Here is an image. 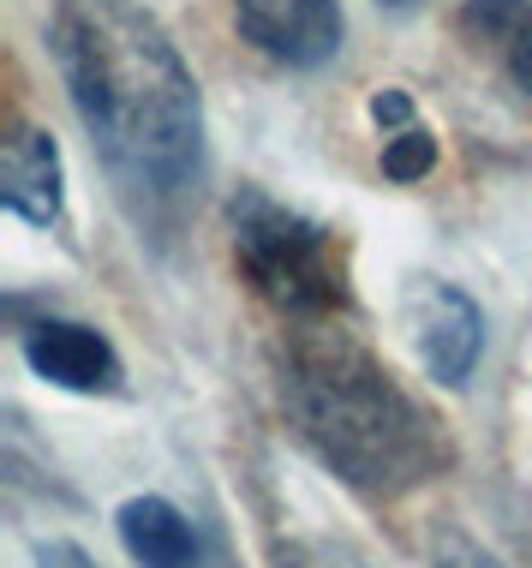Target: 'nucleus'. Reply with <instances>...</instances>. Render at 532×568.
I'll return each mask as SVG.
<instances>
[{
  "label": "nucleus",
  "instance_id": "f257e3e1",
  "mask_svg": "<svg viewBox=\"0 0 532 568\" xmlns=\"http://www.w3.org/2000/svg\"><path fill=\"white\" fill-rule=\"evenodd\" d=\"M49 54L114 192L168 216L204 180V97L139 0H54Z\"/></svg>",
  "mask_w": 532,
  "mask_h": 568
},
{
  "label": "nucleus",
  "instance_id": "f03ea898",
  "mask_svg": "<svg viewBox=\"0 0 532 568\" xmlns=\"http://www.w3.org/2000/svg\"><path fill=\"white\" fill-rule=\"evenodd\" d=\"M282 407L306 449L371 497H401L449 467L443 419H431L389 365L336 324L294 329L282 353Z\"/></svg>",
  "mask_w": 532,
  "mask_h": 568
},
{
  "label": "nucleus",
  "instance_id": "7ed1b4c3",
  "mask_svg": "<svg viewBox=\"0 0 532 568\" xmlns=\"http://www.w3.org/2000/svg\"><path fill=\"white\" fill-rule=\"evenodd\" d=\"M227 227H234V264L294 324H336L347 312V257L341 240L324 222L299 216L294 204L239 186L227 204Z\"/></svg>",
  "mask_w": 532,
  "mask_h": 568
},
{
  "label": "nucleus",
  "instance_id": "20e7f679",
  "mask_svg": "<svg viewBox=\"0 0 532 568\" xmlns=\"http://www.w3.org/2000/svg\"><path fill=\"white\" fill-rule=\"evenodd\" d=\"M407 335H413L419 365L443 389H467L479 353H484V317L479 305L461 294L454 282H413L407 287Z\"/></svg>",
  "mask_w": 532,
  "mask_h": 568
},
{
  "label": "nucleus",
  "instance_id": "39448f33",
  "mask_svg": "<svg viewBox=\"0 0 532 568\" xmlns=\"http://www.w3.org/2000/svg\"><path fill=\"white\" fill-rule=\"evenodd\" d=\"M234 24L257 54L299 72L336 60L347 37V19L336 0H234Z\"/></svg>",
  "mask_w": 532,
  "mask_h": 568
},
{
  "label": "nucleus",
  "instance_id": "423d86ee",
  "mask_svg": "<svg viewBox=\"0 0 532 568\" xmlns=\"http://www.w3.org/2000/svg\"><path fill=\"white\" fill-rule=\"evenodd\" d=\"M24 365L54 389L72 395H114L120 389V353L109 347V335L90 329V324H66V317H42L19 335Z\"/></svg>",
  "mask_w": 532,
  "mask_h": 568
},
{
  "label": "nucleus",
  "instance_id": "0eeeda50",
  "mask_svg": "<svg viewBox=\"0 0 532 568\" xmlns=\"http://www.w3.org/2000/svg\"><path fill=\"white\" fill-rule=\"evenodd\" d=\"M0 197L7 210L30 227H54L66 210V168H60V144L42 126H19L7 138L0 156Z\"/></svg>",
  "mask_w": 532,
  "mask_h": 568
},
{
  "label": "nucleus",
  "instance_id": "6e6552de",
  "mask_svg": "<svg viewBox=\"0 0 532 568\" xmlns=\"http://www.w3.org/2000/svg\"><path fill=\"white\" fill-rule=\"evenodd\" d=\"M120 545L139 568H197V532L168 497H132L120 509Z\"/></svg>",
  "mask_w": 532,
  "mask_h": 568
},
{
  "label": "nucleus",
  "instance_id": "1a4fd4ad",
  "mask_svg": "<svg viewBox=\"0 0 532 568\" xmlns=\"http://www.w3.org/2000/svg\"><path fill=\"white\" fill-rule=\"evenodd\" d=\"M461 37H473V49L484 42L503 72L521 90H532V0H461L454 12Z\"/></svg>",
  "mask_w": 532,
  "mask_h": 568
},
{
  "label": "nucleus",
  "instance_id": "9d476101",
  "mask_svg": "<svg viewBox=\"0 0 532 568\" xmlns=\"http://www.w3.org/2000/svg\"><path fill=\"white\" fill-rule=\"evenodd\" d=\"M431 168H437V138L424 132L419 120L383 138V174L395 180V186H413V180H424Z\"/></svg>",
  "mask_w": 532,
  "mask_h": 568
},
{
  "label": "nucleus",
  "instance_id": "9b49d317",
  "mask_svg": "<svg viewBox=\"0 0 532 568\" xmlns=\"http://www.w3.org/2000/svg\"><path fill=\"white\" fill-rule=\"evenodd\" d=\"M276 568H365L354 550L341 545H324V539H294L276 550Z\"/></svg>",
  "mask_w": 532,
  "mask_h": 568
},
{
  "label": "nucleus",
  "instance_id": "f8f14e48",
  "mask_svg": "<svg viewBox=\"0 0 532 568\" xmlns=\"http://www.w3.org/2000/svg\"><path fill=\"white\" fill-rule=\"evenodd\" d=\"M371 120L383 126V138L401 132V126H413V97H407V90H377V97H371Z\"/></svg>",
  "mask_w": 532,
  "mask_h": 568
},
{
  "label": "nucleus",
  "instance_id": "ddd939ff",
  "mask_svg": "<svg viewBox=\"0 0 532 568\" xmlns=\"http://www.w3.org/2000/svg\"><path fill=\"white\" fill-rule=\"evenodd\" d=\"M437 568H503V562H497L491 550H479V545H443Z\"/></svg>",
  "mask_w": 532,
  "mask_h": 568
},
{
  "label": "nucleus",
  "instance_id": "4468645a",
  "mask_svg": "<svg viewBox=\"0 0 532 568\" xmlns=\"http://www.w3.org/2000/svg\"><path fill=\"white\" fill-rule=\"evenodd\" d=\"M37 562H42V568H96V562H90L79 545H66V539L42 545V550H37Z\"/></svg>",
  "mask_w": 532,
  "mask_h": 568
},
{
  "label": "nucleus",
  "instance_id": "2eb2a0df",
  "mask_svg": "<svg viewBox=\"0 0 532 568\" xmlns=\"http://www.w3.org/2000/svg\"><path fill=\"white\" fill-rule=\"evenodd\" d=\"M395 7H401V0H395Z\"/></svg>",
  "mask_w": 532,
  "mask_h": 568
}]
</instances>
